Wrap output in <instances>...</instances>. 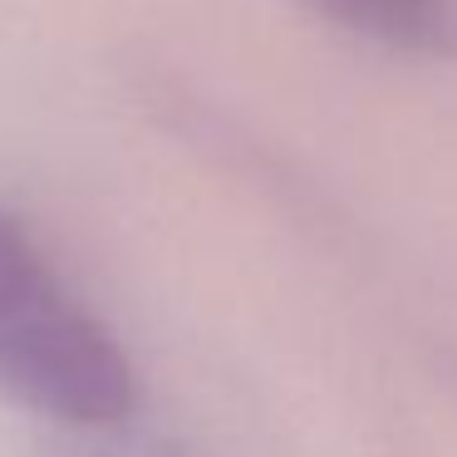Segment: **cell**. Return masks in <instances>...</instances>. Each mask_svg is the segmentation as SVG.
<instances>
[{
    "instance_id": "2",
    "label": "cell",
    "mask_w": 457,
    "mask_h": 457,
    "mask_svg": "<svg viewBox=\"0 0 457 457\" xmlns=\"http://www.w3.org/2000/svg\"><path fill=\"white\" fill-rule=\"evenodd\" d=\"M335 30L408 60L457 54V0H300Z\"/></svg>"
},
{
    "instance_id": "1",
    "label": "cell",
    "mask_w": 457,
    "mask_h": 457,
    "mask_svg": "<svg viewBox=\"0 0 457 457\" xmlns=\"http://www.w3.org/2000/svg\"><path fill=\"white\" fill-rule=\"evenodd\" d=\"M0 394L50 423L89 433L143 413L138 364L104 315L64 280L30 221L0 202Z\"/></svg>"
},
{
    "instance_id": "3",
    "label": "cell",
    "mask_w": 457,
    "mask_h": 457,
    "mask_svg": "<svg viewBox=\"0 0 457 457\" xmlns=\"http://www.w3.org/2000/svg\"><path fill=\"white\" fill-rule=\"evenodd\" d=\"M54 453L60 457H197L178 437L148 428L143 413L109 428H89V433H54Z\"/></svg>"
}]
</instances>
